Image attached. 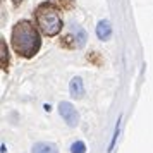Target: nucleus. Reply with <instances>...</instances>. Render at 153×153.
I'll return each mask as SVG.
<instances>
[{
    "label": "nucleus",
    "mask_w": 153,
    "mask_h": 153,
    "mask_svg": "<svg viewBox=\"0 0 153 153\" xmlns=\"http://www.w3.org/2000/svg\"><path fill=\"white\" fill-rule=\"evenodd\" d=\"M36 24L45 36H55L62 31V17L52 4L45 2L36 9Z\"/></svg>",
    "instance_id": "nucleus-2"
},
{
    "label": "nucleus",
    "mask_w": 153,
    "mask_h": 153,
    "mask_svg": "<svg viewBox=\"0 0 153 153\" xmlns=\"http://www.w3.org/2000/svg\"><path fill=\"white\" fill-rule=\"evenodd\" d=\"M60 5H65V7H71V0H59Z\"/></svg>",
    "instance_id": "nucleus-11"
},
{
    "label": "nucleus",
    "mask_w": 153,
    "mask_h": 153,
    "mask_svg": "<svg viewBox=\"0 0 153 153\" xmlns=\"http://www.w3.org/2000/svg\"><path fill=\"white\" fill-rule=\"evenodd\" d=\"M59 112H60L62 119L67 122V126H71V127H76L77 126L79 115H77L76 108L72 107V103H69V102H60L59 103Z\"/></svg>",
    "instance_id": "nucleus-3"
},
{
    "label": "nucleus",
    "mask_w": 153,
    "mask_h": 153,
    "mask_svg": "<svg viewBox=\"0 0 153 153\" xmlns=\"http://www.w3.org/2000/svg\"><path fill=\"white\" fill-rule=\"evenodd\" d=\"M21 2H22V0H12V4H14V5H19Z\"/></svg>",
    "instance_id": "nucleus-12"
},
{
    "label": "nucleus",
    "mask_w": 153,
    "mask_h": 153,
    "mask_svg": "<svg viewBox=\"0 0 153 153\" xmlns=\"http://www.w3.org/2000/svg\"><path fill=\"white\" fill-rule=\"evenodd\" d=\"M12 47L16 53L21 57H33L38 53V50L42 47V40L38 35V29L33 26V22L29 21H19L12 28Z\"/></svg>",
    "instance_id": "nucleus-1"
},
{
    "label": "nucleus",
    "mask_w": 153,
    "mask_h": 153,
    "mask_svg": "<svg viewBox=\"0 0 153 153\" xmlns=\"http://www.w3.org/2000/svg\"><path fill=\"white\" fill-rule=\"evenodd\" d=\"M74 35H76V40H74V43H76L77 48H83L84 45H86V40H88V36H86V31H84L81 26H74Z\"/></svg>",
    "instance_id": "nucleus-7"
},
{
    "label": "nucleus",
    "mask_w": 153,
    "mask_h": 153,
    "mask_svg": "<svg viewBox=\"0 0 153 153\" xmlns=\"http://www.w3.org/2000/svg\"><path fill=\"white\" fill-rule=\"evenodd\" d=\"M97 36L98 40H102V42H105V40H108L112 36V26L108 21H100L97 26Z\"/></svg>",
    "instance_id": "nucleus-5"
},
{
    "label": "nucleus",
    "mask_w": 153,
    "mask_h": 153,
    "mask_svg": "<svg viewBox=\"0 0 153 153\" xmlns=\"http://www.w3.org/2000/svg\"><path fill=\"white\" fill-rule=\"evenodd\" d=\"M0 57H2V69L5 71L7 69V65H9V52H7V45H5V42L2 40L0 42Z\"/></svg>",
    "instance_id": "nucleus-8"
},
{
    "label": "nucleus",
    "mask_w": 153,
    "mask_h": 153,
    "mask_svg": "<svg viewBox=\"0 0 153 153\" xmlns=\"http://www.w3.org/2000/svg\"><path fill=\"white\" fill-rule=\"evenodd\" d=\"M120 122H122V115H119V119H117V124H115V131H114V136H112V141H110V145H108V150H107V152H112V150H114V146H115V143H117L119 131H120Z\"/></svg>",
    "instance_id": "nucleus-9"
},
{
    "label": "nucleus",
    "mask_w": 153,
    "mask_h": 153,
    "mask_svg": "<svg viewBox=\"0 0 153 153\" xmlns=\"http://www.w3.org/2000/svg\"><path fill=\"white\" fill-rule=\"evenodd\" d=\"M71 153H86V145L83 141H76L71 145Z\"/></svg>",
    "instance_id": "nucleus-10"
},
{
    "label": "nucleus",
    "mask_w": 153,
    "mask_h": 153,
    "mask_svg": "<svg viewBox=\"0 0 153 153\" xmlns=\"http://www.w3.org/2000/svg\"><path fill=\"white\" fill-rule=\"evenodd\" d=\"M31 153H59V148L53 143H36Z\"/></svg>",
    "instance_id": "nucleus-6"
},
{
    "label": "nucleus",
    "mask_w": 153,
    "mask_h": 153,
    "mask_svg": "<svg viewBox=\"0 0 153 153\" xmlns=\"http://www.w3.org/2000/svg\"><path fill=\"white\" fill-rule=\"evenodd\" d=\"M69 91L74 98H83L84 97V84L81 77H72L69 83Z\"/></svg>",
    "instance_id": "nucleus-4"
}]
</instances>
